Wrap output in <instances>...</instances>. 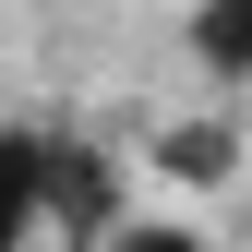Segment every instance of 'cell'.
I'll list each match as a JSON object with an SVG mask.
<instances>
[{
  "instance_id": "cell-4",
  "label": "cell",
  "mask_w": 252,
  "mask_h": 252,
  "mask_svg": "<svg viewBox=\"0 0 252 252\" xmlns=\"http://www.w3.org/2000/svg\"><path fill=\"white\" fill-rule=\"evenodd\" d=\"M180 48L216 96H252V0H192L180 12Z\"/></svg>"
},
{
  "instance_id": "cell-5",
  "label": "cell",
  "mask_w": 252,
  "mask_h": 252,
  "mask_svg": "<svg viewBox=\"0 0 252 252\" xmlns=\"http://www.w3.org/2000/svg\"><path fill=\"white\" fill-rule=\"evenodd\" d=\"M96 252H228V240H216L192 204H132V216H120V228L96 240Z\"/></svg>"
},
{
  "instance_id": "cell-3",
  "label": "cell",
  "mask_w": 252,
  "mask_h": 252,
  "mask_svg": "<svg viewBox=\"0 0 252 252\" xmlns=\"http://www.w3.org/2000/svg\"><path fill=\"white\" fill-rule=\"evenodd\" d=\"M120 216H132V168H120L108 144H60V240L96 252Z\"/></svg>"
},
{
  "instance_id": "cell-1",
  "label": "cell",
  "mask_w": 252,
  "mask_h": 252,
  "mask_svg": "<svg viewBox=\"0 0 252 252\" xmlns=\"http://www.w3.org/2000/svg\"><path fill=\"white\" fill-rule=\"evenodd\" d=\"M240 168H252V132H240V120L228 108H180V120H156V132H144V180H156V192H240Z\"/></svg>"
},
{
  "instance_id": "cell-2",
  "label": "cell",
  "mask_w": 252,
  "mask_h": 252,
  "mask_svg": "<svg viewBox=\"0 0 252 252\" xmlns=\"http://www.w3.org/2000/svg\"><path fill=\"white\" fill-rule=\"evenodd\" d=\"M60 240V132L36 120H0V252Z\"/></svg>"
}]
</instances>
